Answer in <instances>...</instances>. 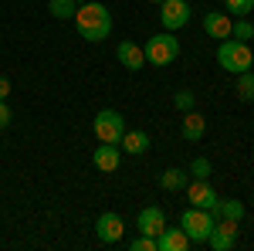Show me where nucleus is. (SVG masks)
<instances>
[{
    "instance_id": "nucleus-1",
    "label": "nucleus",
    "mask_w": 254,
    "mask_h": 251,
    "mask_svg": "<svg viewBox=\"0 0 254 251\" xmlns=\"http://www.w3.org/2000/svg\"><path fill=\"white\" fill-rule=\"evenodd\" d=\"M112 10L105 7V3H95V0H85V3H78V10H75V27H78V34L85 41H92V44H98V41H105L109 34H112Z\"/></svg>"
},
{
    "instance_id": "nucleus-2",
    "label": "nucleus",
    "mask_w": 254,
    "mask_h": 251,
    "mask_svg": "<svg viewBox=\"0 0 254 251\" xmlns=\"http://www.w3.org/2000/svg\"><path fill=\"white\" fill-rule=\"evenodd\" d=\"M217 65L231 75H241V72H251L254 55L248 48V41H237V38H224L220 48H217Z\"/></svg>"
},
{
    "instance_id": "nucleus-3",
    "label": "nucleus",
    "mask_w": 254,
    "mask_h": 251,
    "mask_svg": "<svg viewBox=\"0 0 254 251\" xmlns=\"http://www.w3.org/2000/svg\"><path fill=\"white\" fill-rule=\"evenodd\" d=\"M217 217L210 211H203V207H187V211L180 214V228L187 231V238H190V245H207V238H210V231H214Z\"/></svg>"
},
{
    "instance_id": "nucleus-4",
    "label": "nucleus",
    "mask_w": 254,
    "mask_h": 251,
    "mask_svg": "<svg viewBox=\"0 0 254 251\" xmlns=\"http://www.w3.org/2000/svg\"><path fill=\"white\" fill-rule=\"evenodd\" d=\"M142 51H146V61L149 65H173L176 58H180V41L173 38V31H159V34H153V38L142 44Z\"/></svg>"
},
{
    "instance_id": "nucleus-5",
    "label": "nucleus",
    "mask_w": 254,
    "mask_h": 251,
    "mask_svg": "<svg viewBox=\"0 0 254 251\" xmlns=\"http://www.w3.org/2000/svg\"><path fill=\"white\" fill-rule=\"evenodd\" d=\"M122 133H126V119L119 116L116 109H102V112L95 116V136H98V143H116V146H119Z\"/></svg>"
},
{
    "instance_id": "nucleus-6",
    "label": "nucleus",
    "mask_w": 254,
    "mask_h": 251,
    "mask_svg": "<svg viewBox=\"0 0 254 251\" xmlns=\"http://www.w3.org/2000/svg\"><path fill=\"white\" fill-rule=\"evenodd\" d=\"M237 234H241V221H231V217H217L214 231L207 238V245L214 251H231L237 245Z\"/></svg>"
},
{
    "instance_id": "nucleus-7",
    "label": "nucleus",
    "mask_w": 254,
    "mask_h": 251,
    "mask_svg": "<svg viewBox=\"0 0 254 251\" xmlns=\"http://www.w3.org/2000/svg\"><path fill=\"white\" fill-rule=\"evenodd\" d=\"M159 20H163V31H180L190 20V0H163Z\"/></svg>"
},
{
    "instance_id": "nucleus-8",
    "label": "nucleus",
    "mask_w": 254,
    "mask_h": 251,
    "mask_svg": "<svg viewBox=\"0 0 254 251\" xmlns=\"http://www.w3.org/2000/svg\"><path fill=\"white\" fill-rule=\"evenodd\" d=\"M122 231H126V224H122V217H119L116 211L98 214L95 234H98V241H102V245H116V241H122Z\"/></svg>"
},
{
    "instance_id": "nucleus-9",
    "label": "nucleus",
    "mask_w": 254,
    "mask_h": 251,
    "mask_svg": "<svg viewBox=\"0 0 254 251\" xmlns=\"http://www.w3.org/2000/svg\"><path fill=\"white\" fill-rule=\"evenodd\" d=\"M183 190L190 193V204L193 207H203V211H217V204H220V197H217V190L207 183V180H193V183H187Z\"/></svg>"
},
{
    "instance_id": "nucleus-10",
    "label": "nucleus",
    "mask_w": 254,
    "mask_h": 251,
    "mask_svg": "<svg viewBox=\"0 0 254 251\" xmlns=\"http://www.w3.org/2000/svg\"><path fill=\"white\" fill-rule=\"evenodd\" d=\"M119 160H122V150H119L116 143H102V146H95V153H92V163H95V170H102V173H116Z\"/></svg>"
},
{
    "instance_id": "nucleus-11",
    "label": "nucleus",
    "mask_w": 254,
    "mask_h": 251,
    "mask_svg": "<svg viewBox=\"0 0 254 251\" xmlns=\"http://www.w3.org/2000/svg\"><path fill=\"white\" fill-rule=\"evenodd\" d=\"M136 228H139V234H149V238H156V234L166 228V214H163V207H142V211H139Z\"/></svg>"
},
{
    "instance_id": "nucleus-12",
    "label": "nucleus",
    "mask_w": 254,
    "mask_h": 251,
    "mask_svg": "<svg viewBox=\"0 0 254 251\" xmlns=\"http://www.w3.org/2000/svg\"><path fill=\"white\" fill-rule=\"evenodd\" d=\"M116 58H119V65L122 68H129V72H139L142 65H146V51L139 48L136 41H122L116 48Z\"/></svg>"
},
{
    "instance_id": "nucleus-13",
    "label": "nucleus",
    "mask_w": 254,
    "mask_h": 251,
    "mask_svg": "<svg viewBox=\"0 0 254 251\" xmlns=\"http://www.w3.org/2000/svg\"><path fill=\"white\" fill-rule=\"evenodd\" d=\"M190 248V238L183 228H163L156 234V251H187Z\"/></svg>"
},
{
    "instance_id": "nucleus-14",
    "label": "nucleus",
    "mask_w": 254,
    "mask_h": 251,
    "mask_svg": "<svg viewBox=\"0 0 254 251\" xmlns=\"http://www.w3.org/2000/svg\"><path fill=\"white\" fill-rule=\"evenodd\" d=\"M231 27H234V20H231V14H220V10H210L207 17H203V31H207V38H231Z\"/></svg>"
},
{
    "instance_id": "nucleus-15",
    "label": "nucleus",
    "mask_w": 254,
    "mask_h": 251,
    "mask_svg": "<svg viewBox=\"0 0 254 251\" xmlns=\"http://www.w3.org/2000/svg\"><path fill=\"white\" fill-rule=\"evenodd\" d=\"M180 133H183V139H190V143H196V139H203V133H207V119L200 116V112H183V122H180Z\"/></svg>"
},
{
    "instance_id": "nucleus-16",
    "label": "nucleus",
    "mask_w": 254,
    "mask_h": 251,
    "mask_svg": "<svg viewBox=\"0 0 254 251\" xmlns=\"http://www.w3.org/2000/svg\"><path fill=\"white\" fill-rule=\"evenodd\" d=\"M119 146H122L129 156H142V153H149V136L142 133V129H132V133L126 129L122 139H119Z\"/></svg>"
},
{
    "instance_id": "nucleus-17",
    "label": "nucleus",
    "mask_w": 254,
    "mask_h": 251,
    "mask_svg": "<svg viewBox=\"0 0 254 251\" xmlns=\"http://www.w3.org/2000/svg\"><path fill=\"white\" fill-rule=\"evenodd\" d=\"M187 183H190V173L180 170V167H170V170L159 173V187H163V190H183Z\"/></svg>"
},
{
    "instance_id": "nucleus-18",
    "label": "nucleus",
    "mask_w": 254,
    "mask_h": 251,
    "mask_svg": "<svg viewBox=\"0 0 254 251\" xmlns=\"http://www.w3.org/2000/svg\"><path fill=\"white\" fill-rule=\"evenodd\" d=\"M48 10H51V17H58V20H75L78 3H75V0H51Z\"/></svg>"
},
{
    "instance_id": "nucleus-19",
    "label": "nucleus",
    "mask_w": 254,
    "mask_h": 251,
    "mask_svg": "<svg viewBox=\"0 0 254 251\" xmlns=\"http://www.w3.org/2000/svg\"><path fill=\"white\" fill-rule=\"evenodd\" d=\"M214 217H231V221H241V217H244V204H241V200H224V197H220Z\"/></svg>"
},
{
    "instance_id": "nucleus-20",
    "label": "nucleus",
    "mask_w": 254,
    "mask_h": 251,
    "mask_svg": "<svg viewBox=\"0 0 254 251\" xmlns=\"http://www.w3.org/2000/svg\"><path fill=\"white\" fill-rule=\"evenodd\" d=\"M237 98L241 102H254V72H241L237 75Z\"/></svg>"
},
{
    "instance_id": "nucleus-21",
    "label": "nucleus",
    "mask_w": 254,
    "mask_h": 251,
    "mask_svg": "<svg viewBox=\"0 0 254 251\" xmlns=\"http://www.w3.org/2000/svg\"><path fill=\"white\" fill-rule=\"evenodd\" d=\"M231 38H237V41L254 38V24H251L248 17H237V20H234V27H231Z\"/></svg>"
},
{
    "instance_id": "nucleus-22",
    "label": "nucleus",
    "mask_w": 254,
    "mask_h": 251,
    "mask_svg": "<svg viewBox=\"0 0 254 251\" xmlns=\"http://www.w3.org/2000/svg\"><path fill=\"white\" fill-rule=\"evenodd\" d=\"M224 7H227V14H234V17H248L254 10V0H224Z\"/></svg>"
},
{
    "instance_id": "nucleus-23",
    "label": "nucleus",
    "mask_w": 254,
    "mask_h": 251,
    "mask_svg": "<svg viewBox=\"0 0 254 251\" xmlns=\"http://www.w3.org/2000/svg\"><path fill=\"white\" fill-rule=\"evenodd\" d=\"M190 173H193V180H207V176L214 173V167H210L207 156H196L193 163H190Z\"/></svg>"
},
{
    "instance_id": "nucleus-24",
    "label": "nucleus",
    "mask_w": 254,
    "mask_h": 251,
    "mask_svg": "<svg viewBox=\"0 0 254 251\" xmlns=\"http://www.w3.org/2000/svg\"><path fill=\"white\" fill-rule=\"evenodd\" d=\"M173 105L180 109V112H190V109L196 105V95L190 92V88H183V92H176V95H173Z\"/></svg>"
},
{
    "instance_id": "nucleus-25",
    "label": "nucleus",
    "mask_w": 254,
    "mask_h": 251,
    "mask_svg": "<svg viewBox=\"0 0 254 251\" xmlns=\"http://www.w3.org/2000/svg\"><path fill=\"white\" fill-rule=\"evenodd\" d=\"M132 251H156V238H149V234H139L136 241L129 245Z\"/></svg>"
},
{
    "instance_id": "nucleus-26",
    "label": "nucleus",
    "mask_w": 254,
    "mask_h": 251,
    "mask_svg": "<svg viewBox=\"0 0 254 251\" xmlns=\"http://www.w3.org/2000/svg\"><path fill=\"white\" fill-rule=\"evenodd\" d=\"M10 109H7V98H0V129H7V126H10Z\"/></svg>"
},
{
    "instance_id": "nucleus-27",
    "label": "nucleus",
    "mask_w": 254,
    "mask_h": 251,
    "mask_svg": "<svg viewBox=\"0 0 254 251\" xmlns=\"http://www.w3.org/2000/svg\"><path fill=\"white\" fill-rule=\"evenodd\" d=\"M7 95H10V78L0 75V98H7Z\"/></svg>"
},
{
    "instance_id": "nucleus-28",
    "label": "nucleus",
    "mask_w": 254,
    "mask_h": 251,
    "mask_svg": "<svg viewBox=\"0 0 254 251\" xmlns=\"http://www.w3.org/2000/svg\"><path fill=\"white\" fill-rule=\"evenodd\" d=\"M149 3H156V7H159V3H163V0H149Z\"/></svg>"
},
{
    "instance_id": "nucleus-29",
    "label": "nucleus",
    "mask_w": 254,
    "mask_h": 251,
    "mask_svg": "<svg viewBox=\"0 0 254 251\" xmlns=\"http://www.w3.org/2000/svg\"><path fill=\"white\" fill-rule=\"evenodd\" d=\"M75 3H85V0H75Z\"/></svg>"
}]
</instances>
